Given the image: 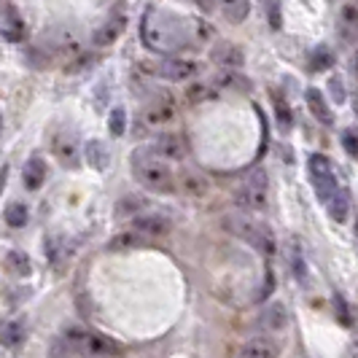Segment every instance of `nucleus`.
I'll list each match as a JSON object with an SVG mask.
<instances>
[{
    "label": "nucleus",
    "instance_id": "obj_17",
    "mask_svg": "<svg viewBox=\"0 0 358 358\" xmlns=\"http://www.w3.org/2000/svg\"><path fill=\"white\" fill-rule=\"evenodd\" d=\"M213 62H218L221 68H240V65L245 62V54H243L240 46L224 41V43H218L213 49Z\"/></svg>",
    "mask_w": 358,
    "mask_h": 358
},
{
    "label": "nucleus",
    "instance_id": "obj_33",
    "mask_svg": "<svg viewBox=\"0 0 358 358\" xmlns=\"http://www.w3.org/2000/svg\"><path fill=\"white\" fill-rule=\"evenodd\" d=\"M329 92H331V97H334V103H337V106H342V103H345V84H342L340 76L329 78Z\"/></svg>",
    "mask_w": 358,
    "mask_h": 358
},
{
    "label": "nucleus",
    "instance_id": "obj_31",
    "mask_svg": "<svg viewBox=\"0 0 358 358\" xmlns=\"http://www.w3.org/2000/svg\"><path fill=\"white\" fill-rule=\"evenodd\" d=\"M275 113H278V124L283 132H288L291 127H294V113H291V108L283 103V100H275Z\"/></svg>",
    "mask_w": 358,
    "mask_h": 358
},
{
    "label": "nucleus",
    "instance_id": "obj_23",
    "mask_svg": "<svg viewBox=\"0 0 358 358\" xmlns=\"http://www.w3.org/2000/svg\"><path fill=\"white\" fill-rule=\"evenodd\" d=\"M340 30L348 41L358 36V8L356 6H345L340 11Z\"/></svg>",
    "mask_w": 358,
    "mask_h": 358
},
{
    "label": "nucleus",
    "instance_id": "obj_16",
    "mask_svg": "<svg viewBox=\"0 0 358 358\" xmlns=\"http://www.w3.org/2000/svg\"><path fill=\"white\" fill-rule=\"evenodd\" d=\"M305 100H307L310 113H313V119H318V122H321V124H326V127L334 122V116H331V106H329V100H326L318 90H307Z\"/></svg>",
    "mask_w": 358,
    "mask_h": 358
},
{
    "label": "nucleus",
    "instance_id": "obj_13",
    "mask_svg": "<svg viewBox=\"0 0 358 358\" xmlns=\"http://www.w3.org/2000/svg\"><path fill=\"white\" fill-rule=\"evenodd\" d=\"M170 221L164 218V215H141V218H135L132 221V229L138 234H143V237H164V234L170 232Z\"/></svg>",
    "mask_w": 358,
    "mask_h": 358
},
{
    "label": "nucleus",
    "instance_id": "obj_8",
    "mask_svg": "<svg viewBox=\"0 0 358 358\" xmlns=\"http://www.w3.org/2000/svg\"><path fill=\"white\" fill-rule=\"evenodd\" d=\"M280 356V345L275 342L272 334H262V337H251L243 342L237 358H278Z\"/></svg>",
    "mask_w": 358,
    "mask_h": 358
},
{
    "label": "nucleus",
    "instance_id": "obj_29",
    "mask_svg": "<svg viewBox=\"0 0 358 358\" xmlns=\"http://www.w3.org/2000/svg\"><path fill=\"white\" fill-rule=\"evenodd\" d=\"M108 129H110V135H113V138H122V135H124V129H127V110L122 106L110 110V119H108Z\"/></svg>",
    "mask_w": 358,
    "mask_h": 358
},
{
    "label": "nucleus",
    "instance_id": "obj_14",
    "mask_svg": "<svg viewBox=\"0 0 358 358\" xmlns=\"http://www.w3.org/2000/svg\"><path fill=\"white\" fill-rule=\"evenodd\" d=\"M54 154L65 167H76L78 164V143H76V138L68 135V132H59L54 138Z\"/></svg>",
    "mask_w": 358,
    "mask_h": 358
},
{
    "label": "nucleus",
    "instance_id": "obj_37",
    "mask_svg": "<svg viewBox=\"0 0 358 358\" xmlns=\"http://www.w3.org/2000/svg\"><path fill=\"white\" fill-rule=\"evenodd\" d=\"M6 180H8V164H6V167H0V194H3V186H6Z\"/></svg>",
    "mask_w": 358,
    "mask_h": 358
},
{
    "label": "nucleus",
    "instance_id": "obj_30",
    "mask_svg": "<svg viewBox=\"0 0 358 358\" xmlns=\"http://www.w3.org/2000/svg\"><path fill=\"white\" fill-rule=\"evenodd\" d=\"M334 62V57H331V52L326 49V46H318L315 52H313V59H310V68L313 71H326L329 65Z\"/></svg>",
    "mask_w": 358,
    "mask_h": 358
},
{
    "label": "nucleus",
    "instance_id": "obj_25",
    "mask_svg": "<svg viewBox=\"0 0 358 358\" xmlns=\"http://www.w3.org/2000/svg\"><path fill=\"white\" fill-rule=\"evenodd\" d=\"M22 337H24L22 323L8 321V323H3V326H0V342H3L6 348H14V345H19V342H22Z\"/></svg>",
    "mask_w": 358,
    "mask_h": 358
},
{
    "label": "nucleus",
    "instance_id": "obj_24",
    "mask_svg": "<svg viewBox=\"0 0 358 358\" xmlns=\"http://www.w3.org/2000/svg\"><path fill=\"white\" fill-rule=\"evenodd\" d=\"M87 159H90V164L94 167V170H106L108 167V148L103 141H92L90 145H87Z\"/></svg>",
    "mask_w": 358,
    "mask_h": 358
},
{
    "label": "nucleus",
    "instance_id": "obj_6",
    "mask_svg": "<svg viewBox=\"0 0 358 358\" xmlns=\"http://www.w3.org/2000/svg\"><path fill=\"white\" fill-rule=\"evenodd\" d=\"M227 224L232 227L234 234H240L245 243H251L256 251L272 256L275 253V240H272V232L262 224H253L248 218H227Z\"/></svg>",
    "mask_w": 358,
    "mask_h": 358
},
{
    "label": "nucleus",
    "instance_id": "obj_18",
    "mask_svg": "<svg viewBox=\"0 0 358 358\" xmlns=\"http://www.w3.org/2000/svg\"><path fill=\"white\" fill-rule=\"evenodd\" d=\"M143 245H148V237L138 234L135 229H129V232L116 234V237L108 243L106 248L110 253H124V251H135V248H143Z\"/></svg>",
    "mask_w": 358,
    "mask_h": 358
},
{
    "label": "nucleus",
    "instance_id": "obj_10",
    "mask_svg": "<svg viewBox=\"0 0 358 358\" xmlns=\"http://www.w3.org/2000/svg\"><path fill=\"white\" fill-rule=\"evenodd\" d=\"M176 103L173 100H154L143 108V122L148 127H162L176 122Z\"/></svg>",
    "mask_w": 358,
    "mask_h": 358
},
{
    "label": "nucleus",
    "instance_id": "obj_15",
    "mask_svg": "<svg viewBox=\"0 0 358 358\" xmlns=\"http://www.w3.org/2000/svg\"><path fill=\"white\" fill-rule=\"evenodd\" d=\"M178 183V189L183 194H192V197H205L208 192H210V183L205 176H199L194 170H186V173H180V178L176 180Z\"/></svg>",
    "mask_w": 358,
    "mask_h": 358
},
{
    "label": "nucleus",
    "instance_id": "obj_38",
    "mask_svg": "<svg viewBox=\"0 0 358 358\" xmlns=\"http://www.w3.org/2000/svg\"><path fill=\"white\" fill-rule=\"evenodd\" d=\"M348 358H358V337L350 342V348H348Z\"/></svg>",
    "mask_w": 358,
    "mask_h": 358
},
{
    "label": "nucleus",
    "instance_id": "obj_22",
    "mask_svg": "<svg viewBox=\"0 0 358 358\" xmlns=\"http://www.w3.org/2000/svg\"><path fill=\"white\" fill-rule=\"evenodd\" d=\"M288 264H291V272H294V278L307 286V262H305V253L299 248V243H294L291 245V253H288Z\"/></svg>",
    "mask_w": 358,
    "mask_h": 358
},
{
    "label": "nucleus",
    "instance_id": "obj_40",
    "mask_svg": "<svg viewBox=\"0 0 358 358\" xmlns=\"http://www.w3.org/2000/svg\"><path fill=\"white\" fill-rule=\"evenodd\" d=\"M353 232H356V240H358V218H356V227H353Z\"/></svg>",
    "mask_w": 358,
    "mask_h": 358
},
{
    "label": "nucleus",
    "instance_id": "obj_11",
    "mask_svg": "<svg viewBox=\"0 0 358 358\" xmlns=\"http://www.w3.org/2000/svg\"><path fill=\"white\" fill-rule=\"evenodd\" d=\"M259 326L264 329V334H278V331H283L288 326V313H286V305H280V302H272L262 310V315H259Z\"/></svg>",
    "mask_w": 358,
    "mask_h": 358
},
{
    "label": "nucleus",
    "instance_id": "obj_20",
    "mask_svg": "<svg viewBox=\"0 0 358 358\" xmlns=\"http://www.w3.org/2000/svg\"><path fill=\"white\" fill-rule=\"evenodd\" d=\"M218 8H221L227 22L243 24L251 14V0H218Z\"/></svg>",
    "mask_w": 358,
    "mask_h": 358
},
{
    "label": "nucleus",
    "instance_id": "obj_36",
    "mask_svg": "<svg viewBox=\"0 0 358 358\" xmlns=\"http://www.w3.org/2000/svg\"><path fill=\"white\" fill-rule=\"evenodd\" d=\"M194 6H197L199 11H205V14H210L215 6H218V0H194Z\"/></svg>",
    "mask_w": 358,
    "mask_h": 358
},
{
    "label": "nucleus",
    "instance_id": "obj_28",
    "mask_svg": "<svg viewBox=\"0 0 358 358\" xmlns=\"http://www.w3.org/2000/svg\"><path fill=\"white\" fill-rule=\"evenodd\" d=\"M22 19L14 8H8V14H6V24H3V36L8 38V41H19L22 38Z\"/></svg>",
    "mask_w": 358,
    "mask_h": 358
},
{
    "label": "nucleus",
    "instance_id": "obj_41",
    "mask_svg": "<svg viewBox=\"0 0 358 358\" xmlns=\"http://www.w3.org/2000/svg\"><path fill=\"white\" fill-rule=\"evenodd\" d=\"M0 129H3V116H0Z\"/></svg>",
    "mask_w": 358,
    "mask_h": 358
},
{
    "label": "nucleus",
    "instance_id": "obj_26",
    "mask_svg": "<svg viewBox=\"0 0 358 358\" xmlns=\"http://www.w3.org/2000/svg\"><path fill=\"white\" fill-rule=\"evenodd\" d=\"M27 205H22V202H14V205H8L6 208V213H3V218H6V224L8 227H24L27 224Z\"/></svg>",
    "mask_w": 358,
    "mask_h": 358
},
{
    "label": "nucleus",
    "instance_id": "obj_9",
    "mask_svg": "<svg viewBox=\"0 0 358 358\" xmlns=\"http://www.w3.org/2000/svg\"><path fill=\"white\" fill-rule=\"evenodd\" d=\"M127 27V17L122 14V11H116V14H110V17L94 30V36H92V43L94 46H110V43H116L119 38H122V33H124Z\"/></svg>",
    "mask_w": 358,
    "mask_h": 358
},
{
    "label": "nucleus",
    "instance_id": "obj_7",
    "mask_svg": "<svg viewBox=\"0 0 358 358\" xmlns=\"http://www.w3.org/2000/svg\"><path fill=\"white\" fill-rule=\"evenodd\" d=\"M199 73V65L186 57H167L159 62V76L167 81H189Z\"/></svg>",
    "mask_w": 358,
    "mask_h": 358
},
{
    "label": "nucleus",
    "instance_id": "obj_39",
    "mask_svg": "<svg viewBox=\"0 0 358 358\" xmlns=\"http://www.w3.org/2000/svg\"><path fill=\"white\" fill-rule=\"evenodd\" d=\"M353 71L358 73V49H356V54H353Z\"/></svg>",
    "mask_w": 358,
    "mask_h": 358
},
{
    "label": "nucleus",
    "instance_id": "obj_21",
    "mask_svg": "<svg viewBox=\"0 0 358 358\" xmlns=\"http://www.w3.org/2000/svg\"><path fill=\"white\" fill-rule=\"evenodd\" d=\"M3 267L8 269L11 275H17V278H27L30 272H33V262H30V256L22 251H8L6 253V259H3Z\"/></svg>",
    "mask_w": 358,
    "mask_h": 358
},
{
    "label": "nucleus",
    "instance_id": "obj_2",
    "mask_svg": "<svg viewBox=\"0 0 358 358\" xmlns=\"http://www.w3.org/2000/svg\"><path fill=\"white\" fill-rule=\"evenodd\" d=\"M132 173L141 180V186H145L148 192H157V194H170L178 186L167 159H162L154 148H143L132 157Z\"/></svg>",
    "mask_w": 358,
    "mask_h": 358
},
{
    "label": "nucleus",
    "instance_id": "obj_12",
    "mask_svg": "<svg viewBox=\"0 0 358 358\" xmlns=\"http://www.w3.org/2000/svg\"><path fill=\"white\" fill-rule=\"evenodd\" d=\"M154 151L167 162H180L186 159V154H189L186 141L180 135H162L159 141H157V145H154Z\"/></svg>",
    "mask_w": 358,
    "mask_h": 358
},
{
    "label": "nucleus",
    "instance_id": "obj_35",
    "mask_svg": "<svg viewBox=\"0 0 358 358\" xmlns=\"http://www.w3.org/2000/svg\"><path fill=\"white\" fill-rule=\"evenodd\" d=\"M210 94H213V92L208 90L205 84H199V87H192V90H189V97H192V103H199V100H205V97H210Z\"/></svg>",
    "mask_w": 358,
    "mask_h": 358
},
{
    "label": "nucleus",
    "instance_id": "obj_1",
    "mask_svg": "<svg viewBox=\"0 0 358 358\" xmlns=\"http://www.w3.org/2000/svg\"><path fill=\"white\" fill-rule=\"evenodd\" d=\"M141 38L143 43L157 54H173L186 46V30L183 22L170 11L162 8H145L141 22Z\"/></svg>",
    "mask_w": 358,
    "mask_h": 358
},
{
    "label": "nucleus",
    "instance_id": "obj_34",
    "mask_svg": "<svg viewBox=\"0 0 358 358\" xmlns=\"http://www.w3.org/2000/svg\"><path fill=\"white\" fill-rule=\"evenodd\" d=\"M267 17H269V24H272V30H280V6H278V0H269Z\"/></svg>",
    "mask_w": 358,
    "mask_h": 358
},
{
    "label": "nucleus",
    "instance_id": "obj_32",
    "mask_svg": "<svg viewBox=\"0 0 358 358\" xmlns=\"http://www.w3.org/2000/svg\"><path fill=\"white\" fill-rule=\"evenodd\" d=\"M342 145H345V151H348L353 159H358V132L353 127L342 132Z\"/></svg>",
    "mask_w": 358,
    "mask_h": 358
},
{
    "label": "nucleus",
    "instance_id": "obj_4",
    "mask_svg": "<svg viewBox=\"0 0 358 358\" xmlns=\"http://www.w3.org/2000/svg\"><path fill=\"white\" fill-rule=\"evenodd\" d=\"M267 197H269V180L267 173L262 167H256L248 173V178L240 183L237 189V205L248 213H256V210H264L267 208Z\"/></svg>",
    "mask_w": 358,
    "mask_h": 358
},
{
    "label": "nucleus",
    "instance_id": "obj_19",
    "mask_svg": "<svg viewBox=\"0 0 358 358\" xmlns=\"http://www.w3.org/2000/svg\"><path fill=\"white\" fill-rule=\"evenodd\" d=\"M22 180H24V189L38 192L43 186V180H46V162L41 159V157H33L24 164V170H22Z\"/></svg>",
    "mask_w": 358,
    "mask_h": 358
},
{
    "label": "nucleus",
    "instance_id": "obj_5",
    "mask_svg": "<svg viewBox=\"0 0 358 358\" xmlns=\"http://www.w3.org/2000/svg\"><path fill=\"white\" fill-rule=\"evenodd\" d=\"M307 170H310V180H313V186H315V192H318V197L323 202H329V199L340 192V180H337V173H334L329 157L313 154L307 159Z\"/></svg>",
    "mask_w": 358,
    "mask_h": 358
},
{
    "label": "nucleus",
    "instance_id": "obj_27",
    "mask_svg": "<svg viewBox=\"0 0 358 358\" xmlns=\"http://www.w3.org/2000/svg\"><path fill=\"white\" fill-rule=\"evenodd\" d=\"M326 205H329V215H331L334 221H345V218H348V194H345L342 189L329 199Z\"/></svg>",
    "mask_w": 358,
    "mask_h": 358
},
{
    "label": "nucleus",
    "instance_id": "obj_3",
    "mask_svg": "<svg viewBox=\"0 0 358 358\" xmlns=\"http://www.w3.org/2000/svg\"><path fill=\"white\" fill-rule=\"evenodd\" d=\"M65 342L73 353H81L87 358H108L116 356L122 348L116 342H110L108 337L97 334V331H90V329H81V326H73L65 331Z\"/></svg>",
    "mask_w": 358,
    "mask_h": 358
}]
</instances>
